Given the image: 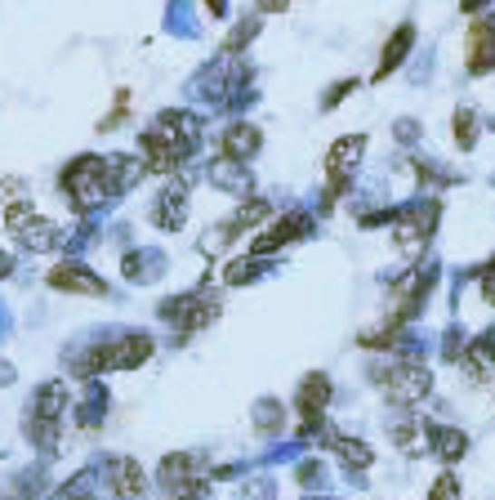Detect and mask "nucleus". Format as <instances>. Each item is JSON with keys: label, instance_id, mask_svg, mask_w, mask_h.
Here are the masks:
<instances>
[{"label": "nucleus", "instance_id": "13", "mask_svg": "<svg viewBox=\"0 0 495 500\" xmlns=\"http://www.w3.org/2000/svg\"><path fill=\"white\" fill-rule=\"evenodd\" d=\"M108 487L121 500H143L148 496V474L134 456H116V460H108Z\"/></svg>", "mask_w": 495, "mask_h": 500}, {"label": "nucleus", "instance_id": "26", "mask_svg": "<svg viewBox=\"0 0 495 500\" xmlns=\"http://www.w3.org/2000/svg\"><path fill=\"white\" fill-rule=\"evenodd\" d=\"M255 36H259V18H241V23L232 27V36L223 41V54H237V50H241V45H250Z\"/></svg>", "mask_w": 495, "mask_h": 500}, {"label": "nucleus", "instance_id": "18", "mask_svg": "<svg viewBox=\"0 0 495 500\" xmlns=\"http://www.w3.org/2000/svg\"><path fill=\"white\" fill-rule=\"evenodd\" d=\"M322 446L339 456V465H344V469H357V474H362V469H371V465H375V451H371V443H362V438H348V434H339L335 425L326 429Z\"/></svg>", "mask_w": 495, "mask_h": 500}, {"label": "nucleus", "instance_id": "20", "mask_svg": "<svg viewBox=\"0 0 495 500\" xmlns=\"http://www.w3.org/2000/svg\"><path fill=\"white\" fill-rule=\"evenodd\" d=\"M27 416H36V420H63L67 416V385L63 380H50V385H41L36 397H32V411Z\"/></svg>", "mask_w": 495, "mask_h": 500}, {"label": "nucleus", "instance_id": "24", "mask_svg": "<svg viewBox=\"0 0 495 500\" xmlns=\"http://www.w3.org/2000/svg\"><path fill=\"white\" fill-rule=\"evenodd\" d=\"M259 273H264V260L250 255V260H232L228 273H223V281H228V286H241V281H255Z\"/></svg>", "mask_w": 495, "mask_h": 500}, {"label": "nucleus", "instance_id": "9", "mask_svg": "<svg viewBox=\"0 0 495 500\" xmlns=\"http://www.w3.org/2000/svg\"><path fill=\"white\" fill-rule=\"evenodd\" d=\"M415 45H420V27H415V23H397V27L388 32L384 50H380V63H375V72H371V85H384L388 76H397V72L411 63Z\"/></svg>", "mask_w": 495, "mask_h": 500}, {"label": "nucleus", "instance_id": "32", "mask_svg": "<svg viewBox=\"0 0 495 500\" xmlns=\"http://www.w3.org/2000/svg\"><path fill=\"white\" fill-rule=\"evenodd\" d=\"M201 5H206L215 18H223V14H228V0H201Z\"/></svg>", "mask_w": 495, "mask_h": 500}, {"label": "nucleus", "instance_id": "4", "mask_svg": "<svg viewBox=\"0 0 495 500\" xmlns=\"http://www.w3.org/2000/svg\"><path fill=\"white\" fill-rule=\"evenodd\" d=\"M58 188H63L81 211L99 206L103 197H116V192H112V174H108V162H103V157H76L72 166L63 170Z\"/></svg>", "mask_w": 495, "mask_h": 500}, {"label": "nucleus", "instance_id": "14", "mask_svg": "<svg viewBox=\"0 0 495 500\" xmlns=\"http://www.w3.org/2000/svg\"><path fill=\"white\" fill-rule=\"evenodd\" d=\"M429 456L442 460L446 469L460 465V460L469 456V434H464L460 425H433V420H429Z\"/></svg>", "mask_w": 495, "mask_h": 500}, {"label": "nucleus", "instance_id": "11", "mask_svg": "<svg viewBox=\"0 0 495 500\" xmlns=\"http://www.w3.org/2000/svg\"><path fill=\"white\" fill-rule=\"evenodd\" d=\"M259 148H264V130L250 125V121H237V125H228V130L219 134V157L223 162L246 166V162L259 157Z\"/></svg>", "mask_w": 495, "mask_h": 500}, {"label": "nucleus", "instance_id": "25", "mask_svg": "<svg viewBox=\"0 0 495 500\" xmlns=\"http://www.w3.org/2000/svg\"><path fill=\"white\" fill-rule=\"evenodd\" d=\"M357 90H362V81H357V76H344V81H335L326 94H322V103H317V108H322V112H335L339 103H344V99H348V94H357Z\"/></svg>", "mask_w": 495, "mask_h": 500}, {"label": "nucleus", "instance_id": "19", "mask_svg": "<svg viewBox=\"0 0 495 500\" xmlns=\"http://www.w3.org/2000/svg\"><path fill=\"white\" fill-rule=\"evenodd\" d=\"M183 220H188V179L161 188V197H157V206H152V223H157V228H179Z\"/></svg>", "mask_w": 495, "mask_h": 500}, {"label": "nucleus", "instance_id": "22", "mask_svg": "<svg viewBox=\"0 0 495 500\" xmlns=\"http://www.w3.org/2000/svg\"><path fill=\"white\" fill-rule=\"evenodd\" d=\"M424 500H464V483H460V474H455V469H442L438 478L429 483Z\"/></svg>", "mask_w": 495, "mask_h": 500}, {"label": "nucleus", "instance_id": "1", "mask_svg": "<svg viewBox=\"0 0 495 500\" xmlns=\"http://www.w3.org/2000/svg\"><path fill=\"white\" fill-rule=\"evenodd\" d=\"M152 335H116V339H108V344H94L72 371L76 376H99V371H130V367H143L148 358H152Z\"/></svg>", "mask_w": 495, "mask_h": 500}, {"label": "nucleus", "instance_id": "35", "mask_svg": "<svg viewBox=\"0 0 495 500\" xmlns=\"http://www.w3.org/2000/svg\"><path fill=\"white\" fill-rule=\"evenodd\" d=\"M491 76H495V72H491Z\"/></svg>", "mask_w": 495, "mask_h": 500}, {"label": "nucleus", "instance_id": "2", "mask_svg": "<svg viewBox=\"0 0 495 500\" xmlns=\"http://www.w3.org/2000/svg\"><path fill=\"white\" fill-rule=\"evenodd\" d=\"M375 385L384 389L388 407L415 411L433 393V371L424 362H388V367H375Z\"/></svg>", "mask_w": 495, "mask_h": 500}, {"label": "nucleus", "instance_id": "3", "mask_svg": "<svg viewBox=\"0 0 495 500\" xmlns=\"http://www.w3.org/2000/svg\"><path fill=\"white\" fill-rule=\"evenodd\" d=\"M366 148H371V139L357 130V134H344V139H335L326 152V162H322V174H326V197H322V211L335 206V197H344L348 188H353V179H357V166H362V157H366Z\"/></svg>", "mask_w": 495, "mask_h": 500}, {"label": "nucleus", "instance_id": "31", "mask_svg": "<svg viewBox=\"0 0 495 500\" xmlns=\"http://www.w3.org/2000/svg\"><path fill=\"white\" fill-rule=\"evenodd\" d=\"M255 9H259V14H286L290 0H255Z\"/></svg>", "mask_w": 495, "mask_h": 500}, {"label": "nucleus", "instance_id": "28", "mask_svg": "<svg viewBox=\"0 0 495 500\" xmlns=\"http://www.w3.org/2000/svg\"><path fill=\"white\" fill-rule=\"evenodd\" d=\"M478 295H482V304L495 309V264L491 260H482L478 264Z\"/></svg>", "mask_w": 495, "mask_h": 500}, {"label": "nucleus", "instance_id": "23", "mask_svg": "<svg viewBox=\"0 0 495 500\" xmlns=\"http://www.w3.org/2000/svg\"><path fill=\"white\" fill-rule=\"evenodd\" d=\"M464 348H469V331H464L460 322H451V327L442 331V362H451V367H460V358H464Z\"/></svg>", "mask_w": 495, "mask_h": 500}, {"label": "nucleus", "instance_id": "8", "mask_svg": "<svg viewBox=\"0 0 495 500\" xmlns=\"http://www.w3.org/2000/svg\"><path fill=\"white\" fill-rule=\"evenodd\" d=\"M161 318L170 327H179V331H201V327H210L215 318H219V304L206 295V290H192V295H179V299H165L161 304Z\"/></svg>", "mask_w": 495, "mask_h": 500}, {"label": "nucleus", "instance_id": "17", "mask_svg": "<svg viewBox=\"0 0 495 500\" xmlns=\"http://www.w3.org/2000/svg\"><path fill=\"white\" fill-rule=\"evenodd\" d=\"M411 174H415V183H420L429 197H438L442 188L464 183V170H451L446 162H438V157H411Z\"/></svg>", "mask_w": 495, "mask_h": 500}, {"label": "nucleus", "instance_id": "29", "mask_svg": "<svg viewBox=\"0 0 495 500\" xmlns=\"http://www.w3.org/2000/svg\"><path fill=\"white\" fill-rule=\"evenodd\" d=\"M255 425H259L264 434H273L277 425H281V420H277V402H259V416H255Z\"/></svg>", "mask_w": 495, "mask_h": 500}, {"label": "nucleus", "instance_id": "12", "mask_svg": "<svg viewBox=\"0 0 495 500\" xmlns=\"http://www.w3.org/2000/svg\"><path fill=\"white\" fill-rule=\"evenodd\" d=\"M330 397H335V385H330L326 371H308V376L299 380V389H295V411H299V420L326 416Z\"/></svg>", "mask_w": 495, "mask_h": 500}, {"label": "nucleus", "instance_id": "21", "mask_svg": "<svg viewBox=\"0 0 495 500\" xmlns=\"http://www.w3.org/2000/svg\"><path fill=\"white\" fill-rule=\"evenodd\" d=\"M273 215V206L264 201V197H250V201H241L237 211H232V220H228V228L241 237V232H250V228H259V223Z\"/></svg>", "mask_w": 495, "mask_h": 500}, {"label": "nucleus", "instance_id": "27", "mask_svg": "<svg viewBox=\"0 0 495 500\" xmlns=\"http://www.w3.org/2000/svg\"><path fill=\"white\" fill-rule=\"evenodd\" d=\"M393 139H397L402 148H415V143L424 139V125H420L415 116H397V121H393Z\"/></svg>", "mask_w": 495, "mask_h": 500}, {"label": "nucleus", "instance_id": "15", "mask_svg": "<svg viewBox=\"0 0 495 500\" xmlns=\"http://www.w3.org/2000/svg\"><path fill=\"white\" fill-rule=\"evenodd\" d=\"M50 286H54V290H67V295H108V286H103L99 273H90L85 264H72V260L50 269Z\"/></svg>", "mask_w": 495, "mask_h": 500}, {"label": "nucleus", "instance_id": "6", "mask_svg": "<svg viewBox=\"0 0 495 500\" xmlns=\"http://www.w3.org/2000/svg\"><path fill=\"white\" fill-rule=\"evenodd\" d=\"M5 228H9V237H18V246H27L32 255L58 250V241H63V228H58L54 220H45L32 201L5 206Z\"/></svg>", "mask_w": 495, "mask_h": 500}, {"label": "nucleus", "instance_id": "7", "mask_svg": "<svg viewBox=\"0 0 495 500\" xmlns=\"http://www.w3.org/2000/svg\"><path fill=\"white\" fill-rule=\"evenodd\" d=\"M304 237H313V215H304V211H286L281 220H273L255 241H250V255H255V260H268V255L286 250V246H295V241H304Z\"/></svg>", "mask_w": 495, "mask_h": 500}, {"label": "nucleus", "instance_id": "10", "mask_svg": "<svg viewBox=\"0 0 495 500\" xmlns=\"http://www.w3.org/2000/svg\"><path fill=\"white\" fill-rule=\"evenodd\" d=\"M460 371L469 376V385H487L495 376V327H482L478 335H469V348L460 358Z\"/></svg>", "mask_w": 495, "mask_h": 500}, {"label": "nucleus", "instance_id": "16", "mask_svg": "<svg viewBox=\"0 0 495 500\" xmlns=\"http://www.w3.org/2000/svg\"><path fill=\"white\" fill-rule=\"evenodd\" d=\"M482 130H487V121H482V112L473 108V103H460V108L451 112V143H455L464 157H469V152H478Z\"/></svg>", "mask_w": 495, "mask_h": 500}, {"label": "nucleus", "instance_id": "33", "mask_svg": "<svg viewBox=\"0 0 495 500\" xmlns=\"http://www.w3.org/2000/svg\"><path fill=\"white\" fill-rule=\"evenodd\" d=\"M9 273H14V260H9V255L0 250V278H9Z\"/></svg>", "mask_w": 495, "mask_h": 500}, {"label": "nucleus", "instance_id": "34", "mask_svg": "<svg viewBox=\"0 0 495 500\" xmlns=\"http://www.w3.org/2000/svg\"><path fill=\"white\" fill-rule=\"evenodd\" d=\"M482 121H487V130H491V134H495V112H491V116H482Z\"/></svg>", "mask_w": 495, "mask_h": 500}, {"label": "nucleus", "instance_id": "30", "mask_svg": "<svg viewBox=\"0 0 495 500\" xmlns=\"http://www.w3.org/2000/svg\"><path fill=\"white\" fill-rule=\"evenodd\" d=\"M495 0H460V14H469V18H478V14H487Z\"/></svg>", "mask_w": 495, "mask_h": 500}, {"label": "nucleus", "instance_id": "5", "mask_svg": "<svg viewBox=\"0 0 495 500\" xmlns=\"http://www.w3.org/2000/svg\"><path fill=\"white\" fill-rule=\"evenodd\" d=\"M460 67L469 81H482L495 72V9L478 14L464 23V36H460Z\"/></svg>", "mask_w": 495, "mask_h": 500}]
</instances>
